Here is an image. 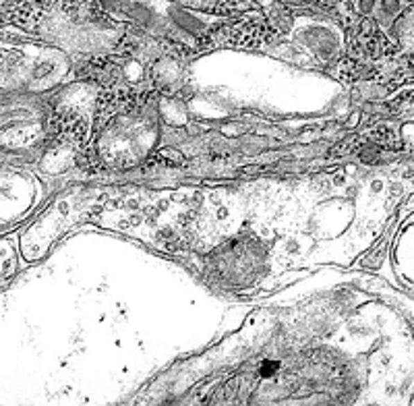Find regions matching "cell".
<instances>
[]
</instances>
